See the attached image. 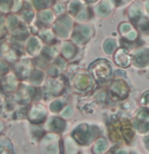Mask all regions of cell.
Returning a JSON list of instances; mask_svg holds the SVG:
<instances>
[{
	"mask_svg": "<svg viewBox=\"0 0 149 154\" xmlns=\"http://www.w3.org/2000/svg\"><path fill=\"white\" fill-rule=\"evenodd\" d=\"M75 137H76V139L78 140L80 143L85 144L88 142L89 138H90V135H89V133L87 132V130L85 129V128H79L76 131V133H75Z\"/></svg>",
	"mask_w": 149,
	"mask_h": 154,
	"instance_id": "obj_1",
	"label": "cell"
},
{
	"mask_svg": "<svg viewBox=\"0 0 149 154\" xmlns=\"http://www.w3.org/2000/svg\"><path fill=\"white\" fill-rule=\"evenodd\" d=\"M107 148V143L104 140H100L99 142H97L96 145L94 146V151L95 153H102L105 151V149Z\"/></svg>",
	"mask_w": 149,
	"mask_h": 154,
	"instance_id": "obj_2",
	"label": "cell"
},
{
	"mask_svg": "<svg viewBox=\"0 0 149 154\" xmlns=\"http://www.w3.org/2000/svg\"><path fill=\"white\" fill-rule=\"evenodd\" d=\"M115 49V42L112 40L108 41V42L106 43V47H105V50H106V52L108 53H112L113 51H114Z\"/></svg>",
	"mask_w": 149,
	"mask_h": 154,
	"instance_id": "obj_3",
	"label": "cell"
},
{
	"mask_svg": "<svg viewBox=\"0 0 149 154\" xmlns=\"http://www.w3.org/2000/svg\"><path fill=\"white\" fill-rule=\"evenodd\" d=\"M54 126H56L55 129H56L57 131H61L62 129H64V122L60 121V120H56V121L54 122Z\"/></svg>",
	"mask_w": 149,
	"mask_h": 154,
	"instance_id": "obj_4",
	"label": "cell"
},
{
	"mask_svg": "<svg viewBox=\"0 0 149 154\" xmlns=\"http://www.w3.org/2000/svg\"><path fill=\"white\" fill-rule=\"evenodd\" d=\"M66 148H67V152H68L69 154L73 153V151H74V148H73V146L71 145L70 142H68V143L66 144Z\"/></svg>",
	"mask_w": 149,
	"mask_h": 154,
	"instance_id": "obj_5",
	"label": "cell"
},
{
	"mask_svg": "<svg viewBox=\"0 0 149 154\" xmlns=\"http://www.w3.org/2000/svg\"><path fill=\"white\" fill-rule=\"evenodd\" d=\"M99 10L102 11V12H104V13H107V12H108L109 9H108V7H107V6H105V5H102V6L99 7Z\"/></svg>",
	"mask_w": 149,
	"mask_h": 154,
	"instance_id": "obj_6",
	"label": "cell"
},
{
	"mask_svg": "<svg viewBox=\"0 0 149 154\" xmlns=\"http://www.w3.org/2000/svg\"><path fill=\"white\" fill-rule=\"evenodd\" d=\"M134 37H136V33H130V35H128L129 39H134Z\"/></svg>",
	"mask_w": 149,
	"mask_h": 154,
	"instance_id": "obj_7",
	"label": "cell"
},
{
	"mask_svg": "<svg viewBox=\"0 0 149 154\" xmlns=\"http://www.w3.org/2000/svg\"><path fill=\"white\" fill-rule=\"evenodd\" d=\"M118 154H127V153H126V151H123V150H121V151L118 152Z\"/></svg>",
	"mask_w": 149,
	"mask_h": 154,
	"instance_id": "obj_8",
	"label": "cell"
},
{
	"mask_svg": "<svg viewBox=\"0 0 149 154\" xmlns=\"http://www.w3.org/2000/svg\"><path fill=\"white\" fill-rule=\"evenodd\" d=\"M147 9H148V10H149V3H148V4H147Z\"/></svg>",
	"mask_w": 149,
	"mask_h": 154,
	"instance_id": "obj_9",
	"label": "cell"
},
{
	"mask_svg": "<svg viewBox=\"0 0 149 154\" xmlns=\"http://www.w3.org/2000/svg\"><path fill=\"white\" fill-rule=\"evenodd\" d=\"M148 142H149V139H148Z\"/></svg>",
	"mask_w": 149,
	"mask_h": 154,
	"instance_id": "obj_10",
	"label": "cell"
}]
</instances>
